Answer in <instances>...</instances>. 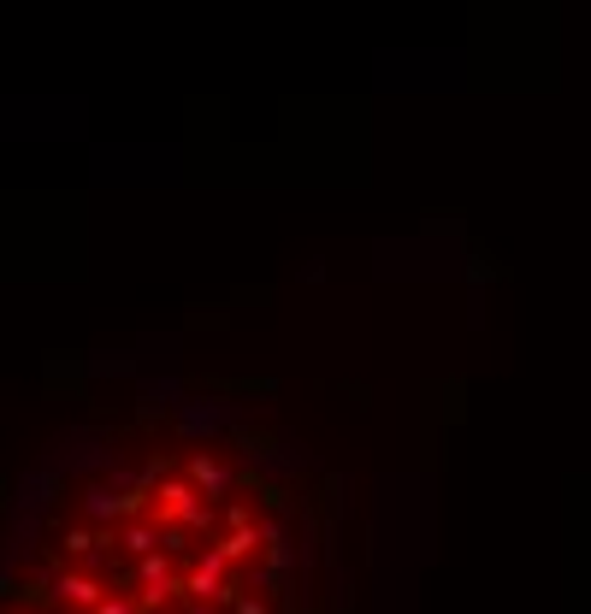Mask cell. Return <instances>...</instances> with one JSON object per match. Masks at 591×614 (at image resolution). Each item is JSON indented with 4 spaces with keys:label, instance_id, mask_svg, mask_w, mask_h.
Segmentation results:
<instances>
[{
    "label": "cell",
    "instance_id": "obj_1",
    "mask_svg": "<svg viewBox=\"0 0 591 614\" xmlns=\"http://www.w3.org/2000/svg\"><path fill=\"white\" fill-rule=\"evenodd\" d=\"M249 508L213 449H154L48 520L0 579V614H249Z\"/></svg>",
    "mask_w": 591,
    "mask_h": 614
}]
</instances>
